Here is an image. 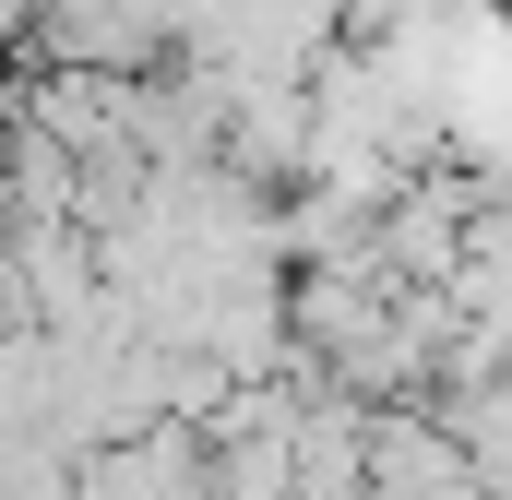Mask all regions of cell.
Masks as SVG:
<instances>
[{
  "label": "cell",
  "mask_w": 512,
  "mask_h": 500,
  "mask_svg": "<svg viewBox=\"0 0 512 500\" xmlns=\"http://www.w3.org/2000/svg\"><path fill=\"white\" fill-rule=\"evenodd\" d=\"M36 60L48 72H96V84H155L179 72V36L155 0H48L36 12Z\"/></svg>",
  "instance_id": "cell-1"
}]
</instances>
